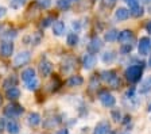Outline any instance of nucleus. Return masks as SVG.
<instances>
[{
  "mask_svg": "<svg viewBox=\"0 0 151 134\" xmlns=\"http://www.w3.org/2000/svg\"><path fill=\"white\" fill-rule=\"evenodd\" d=\"M84 83V79L78 75H74V76H70L69 80H68V85L69 87H80Z\"/></svg>",
  "mask_w": 151,
  "mask_h": 134,
  "instance_id": "6ab92c4d",
  "label": "nucleus"
},
{
  "mask_svg": "<svg viewBox=\"0 0 151 134\" xmlns=\"http://www.w3.org/2000/svg\"><path fill=\"white\" fill-rule=\"evenodd\" d=\"M16 83H18V79H16L15 76H11V77H8V79H7L6 81L3 83V87H4L6 89L12 88V87L16 85Z\"/></svg>",
  "mask_w": 151,
  "mask_h": 134,
  "instance_id": "393cba45",
  "label": "nucleus"
},
{
  "mask_svg": "<svg viewBox=\"0 0 151 134\" xmlns=\"http://www.w3.org/2000/svg\"><path fill=\"white\" fill-rule=\"evenodd\" d=\"M38 4L42 7V8H49L51 6V0H38Z\"/></svg>",
  "mask_w": 151,
  "mask_h": 134,
  "instance_id": "c756f323",
  "label": "nucleus"
},
{
  "mask_svg": "<svg viewBox=\"0 0 151 134\" xmlns=\"http://www.w3.org/2000/svg\"><path fill=\"white\" fill-rule=\"evenodd\" d=\"M73 29H74V30H78L80 29V23L78 22H73Z\"/></svg>",
  "mask_w": 151,
  "mask_h": 134,
  "instance_id": "58836bf2",
  "label": "nucleus"
},
{
  "mask_svg": "<svg viewBox=\"0 0 151 134\" xmlns=\"http://www.w3.org/2000/svg\"><path fill=\"white\" fill-rule=\"evenodd\" d=\"M16 37H18V31H16V30H8V31H6L4 34H1V38L8 39V41L16 38Z\"/></svg>",
  "mask_w": 151,
  "mask_h": 134,
  "instance_id": "a878e982",
  "label": "nucleus"
},
{
  "mask_svg": "<svg viewBox=\"0 0 151 134\" xmlns=\"http://www.w3.org/2000/svg\"><path fill=\"white\" fill-rule=\"evenodd\" d=\"M0 104H1V98H0Z\"/></svg>",
  "mask_w": 151,
  "mask_h": 134,
  "instance_id": "49530a36",
  "label": "nucleus"
},
{
  "mask_svg": "<svg viewBox=\"0 0 151 134\" xmlns=\"http://www.w3.org/2000/svg\"><path fill=\"white\" fill-rule=\"evenodd\" d=\"M126 3L129 6V8H132L135 6H139V0H126Z\"/></svg>",
  "mask_w": 151,
  "mask_h": 134,
  "instance_id": "473e14b6",
  "label": "nucleus"
},
{
  "mask_svg": "<svg viewBox=\"0 0 151 134\" xmlns=\"http://www.w3.org/2000/svg\"><path fill=\"white\" fill-rule=\"evenodd\" d=\"M129 18V10H127V8H123V7H120V8H117L116 12H115V19L116 20H127Z\"/></svg>",
  "mask_w": 151,
  "mask_h": 134,
  "instance_id": "4468645a",
  "label": "nucleus"
},
{
  "mask_svg": "<svg viewBox=\"0 0 151 134\" xmlns=\"http://www.w3.org/2000/svg\"><path fill=\"white\" fill-rule=\"evenodd\" d=\"M6 127H7V131H8L9 134H18L19 130H20V127H19V123L15 121H8L6 125Z\"/></svg>",
  "mask_w": 151,
  "mask_h": 134,
  "instance_id": "f3484780",
  "label": "nucleus"
},
{
  "mask_svg": "<svg viewBox=\"0 0 151 134\" xmlns=\"http://www.w3.org/2000/svg\"><path fill=\"white\" fill-rule=\"evenodd\" d=\"M58 134H69V130L63 129V130H60V131H58Z\"/></svg>",
  "mask_w": 151,
  "mask_h": 134,
  "instance_id": "ea45409f",
  "label": "nucleus"
},
{
  "mask_svg": "<svg viewBox=\"0 0 151 134\" xmlns=\"http://www.w3.org/2000/svg\"><path fill=\"white\" fill-rule=\"evenodd\" d=\"M6 95L9 100H16V99L20 98V91H19V88H16V87H12V88L7 89Z\"/></svg>",
  "mask_w": 151,
  "mask_h": 134,
  "instance_id": "a211bd4d",
  "label": "nucleus"
},
{
  "mask_svg": "<svg viewBox=\"0 0 151 134\" xmlns=\"http://www.w3.org/2000/svg\"><path fill=\"white\" fill-rule=\"evenodd\" d=\"M96 87H99V80L96 77H93L91 81V88H96Z\"/></svg>",
  "mask_w": 151,
  "mask_h": 134,
  "instance_id": "f704fd0d",
  "label": "nucleus"
},
{
  "mask_svg": "<svg viewBox=\"0 0 151 134\" xmlns=\"http://www.w3.org/2000/svg\"><path fill=\"white\" fill-rule=\"evenodd\" d=\"M28 125L30 126H38V125L42 122V119H41V115L38 114V112H31V114L28 115Z\"/></svg>",
  "mask_w": 151,
  "mask_h": 134,
  "instance_id": "aec40b11",
  "label": "nucleus"
},
{
  "mask_svg": "<svg viewBox=\"0 0 151 134\" xmlns=\"http://www.w3.org/2000/svg\"><path fill=\"white\" fill-rule=\"evenodd\" d=\"M143 73V64L131 65L126 69V79L129 83H138Z\"/></svg>",
  "mask_w": 151,
  "mask_h": 134,
  "instance_id": "f257e3e1",
  "label": "nucleus"
},
{
  "mask_svg": "<svg viewBox=\"0 0 151 134\" xmlns=\"http://www.w3.org/2000/svg\"><path fill=\"white\" fill-rule=\"evenodd\" d=\"M53 34L57 37H61L65 34V23L62 20H55L53 23Z\"/></svg>",
  "mask_w": 151,
  "mask_h": 134,
  "instance_id": "f8f14e48",
  "label": "nucleus"
},
{
  "mask_svg": "<svg viewBox=\"0 0 151 134\" xmlns=\"http://www.w3.org/2000/svg\"><path fill=\"white\" fill-rule=\"evenodd\" d=\"M143 12H145V10H143V7H140V6H135L129 10V15L134 16V18H140V16L143 15Z\"/></svg>",
  "mask_w": 151,
  "mask_h": 134,
  "instance_id": "b1692460",
  "label": "nucleus"
},
{
  "mask_svg": "<svg viewBox=\"0 0 151 134\" xmlns=\"http://www.w3.org/2000/svg\"><path fill=\"white\" fill-rule=\"evenodd\" d=\"M51 18H45L43 20H42V27H47V26H50V23H51Z\"/></svg>",
  "mask_w": 151,
  "mask_h": 134,
  "instance_id": "72a5a7b5",
  "label": "nucleus"
},
{
  "mask_svg": "<svg viewBox=\"0 0 151 134\" xmlns=\"http://www.w3.org/2000/svg\"><path fill=\"white\" fill-rule=\"evenodd\" d=\"M6 14H7V10H6V7L0 6V18H3V16H6Z\"/></svg>",
  "mask_w": 151,
  "mask_h": 134,
  "instance_id": "e433bc0d",
  "label": "nucleus"
},
{
  "mask_svg": "<svg viewBox=\"0 0 151 134\" xmlns=\"http://www.w3.org/2000/svg\"><path fill=\"white\" fill-rule=\"evenodd\" d=\"M115 53H113L112 50H107L104 51L103 56H101V60H103V62H105V64H111L113 60H115Z\"/></svg>",
  "mask_w": 151,
  "mask_h": 134,
  "instance_id": "4be33fe9",
  "label": "nucleus"
},
{
  "mask_svg": "<svg viewBox=\"0 0 151 134\" xmlns=\"http://www.w3.org/2000/svg\"><path fill=\"white\" fill-rule=\"evenodd\" d=\"M39 72H41L42 76H49V75L53 72V65H51L50 61H47V60L41 61V64H39Z\"/></svg>",
  "mask_w": 151,
  "mask_h": 134,
  "instance_id": "9b49d317",
  "label": "nucleus"
},
{
  "mask_svg": "<svg viewBox=\"0 0 151 134\" xmlns=\"http://www.w3.org/2000/svg\"><path fill=\"white\" fill-rule=\"evenodd\" d=\"M99 99H100L101 104L104 106V107H113L115 106V103H116V99H115V96L111 95L109 92H107V91H104V92L100 93V96H99Z\"/></svg>",
  "mask_w": 151,
  "mask_h": 134,
  "instance_id": "423d86ee",
  "label": "nucleus"
},
{
  "mask_svg": "<svg viewBox=\"0 0 151 134\" xmlns=\"http://www.w3.org/2000/svg\"><path fill=\"white\" fill-rule=\"evenodd\" d=\"M151 91V76H147L139 85V92L140 93H147Z\"/></svg>",
  "mask_w": 151,
  "mask_h": 134,
  "instance_id": "2eb2a0df",
  "label": "nucleus"
},
{
  "mask_svg": "<svg viewBox=\"0 0 151 134\" xmlns=\"http://www.w3.org/2000/svg\"><path fill=\"white\" fill-rule=\"evenodd\" d=\"M109 134H115V133H111V131H109Z\"/></svg>",
  "mask_w": 151,
  "mask_h": 134,
  "instance_id": "de8ad7c7",
  "label": "nucleus"
},
{
  "mask_svg": "<svg viewBox=\"0 0 151 134\" xmlns=\"http://www.w3.org/2000/svg\"><path fill=\"white\" fill-rule=\"evenodd\" d=\"M148 65L151 67V56H150V60H148Z\"/></svg>",
  "mask_w": 151,
  "mask_h": 134,
  "instance_id": "79ce46f5",
  "label": "nucleus"
},
{
  "mask_svg": "<svg viewBox=\"0 0 151 134\" xmlns=\"http://www.w3.org/2000/svg\"><path fill=\"white\" fill-rule=\"evenodd\" d=\"M23 107L19 104H8L4 109V114L7 115V117H9V118H16V117H19L20 114H23Z\"/></svg>",
  "mask_w": 151,
  "mask_h": 134,
  "instance_id": "39448f33",
  "label": "nucleus"
},
{
  "mask_svg": "<svg viewBox=\"0 0 151 134\" xmlns=\"http://www.w3.org/2000/svg\"><path fill=\"white\" fill-rule=\"evenodd\" d=\"M117 37H119V31L115 29L112 30H108L107 33H105V35H104V39L107 42H113V41H117Z\"/></svg>",
  "mask_w": 151,
  "mask_h": 134,
  "instance_id": "412c9836",
  "label": "nucleus"
},
{
  "mask_svg": "<svg viewBox=\"0 0 151 134\" xmlns=\"http://www.w3.org/2000/svg\"><path fill=\"white\" fill-rule=\"evenodd\" d=\"M112 118H113V121H116V122H119L120 121V117H122V115H120V111H117V110H112Z\"/></svg>",
  "mask_w": 151,
  "mask_h": 134,
  "instance_id": "2f4dec72",
  "label": "nucleus"
},
{
  "mask_svg": "<svg viewBox=\"0 0 151 134\" xmlns=\"http://www.w3.org/2000/svg\"><path fill=\"white\" fill-rule=\"evenodd\" d=\"M70 1H78V0H70Z\"/></svg>",
  "mask_w": 151,
  "mask_h": 134,
  "instance_id": "c03bdc74",
  "label": "nucleus"
},
{
  "mask_svg": "<svg viewBox=\"0 0 151 134\" xmlns=\"http://www.w3.org/2000/svg\"><path fill=\"white\" fill-rule=\"evenodd\" d=\"M131 50H132V45L131 43L123 45V48H122V53H123V54H127V53H129Z\"/></svg>",
  "mask_w": 151,
  "mask_h": 134,
  "instance_id": "7c9ffc66",
  "label": "nucleus"
},
{
  "mask_svg": "<svg viewBox=\"0 0 151 134\" xmlns=\"http://www.w3.org/2000/svg\"><path fill=\"white\" fill-rule=\"evenodd\" d=\"M35 79V69L34 68H27V69H24L22 72V80L24 81V83H27V81H30V80Z\"/></svg>",
  "mask_w": 151,
  "mask_h": 134,
  "instance_id": "dca6fc26",
  "label": "nucleus"
},
{
  "mask_svg": "<svg viewBox=\"0 0 151 134\" xmlns=\"http://www.w3.org/2000/svg\"><path fill=\"white\" fill-rule=\"evenodd\" d=\"M138 51L140 56H148L151 53V41L147 37L140 38L139 45H138Z\"/></svg>",
  "mask_w": 151,
  "mask_h": 134,
  "instance_id": "20e7f679",
  "label": "nucleus"
},
{
  "mask_svg": "<svg viewBox=\"0 0 151 134\" xmlns=\"http://www.w3.org/2000/svg\"><path fill=\"white\" fill-rule=\"evenodd\" d=\"M148 111H150V112H151V104H150V106H148Z\"/></svg>",
  "mask_w": 151,
  "mask_h": 134,
  "instance_id": "37998d69",
  "label": "nucleus"
},
{
  "mask_svg": "<svg viewBox=\"0 0 151 134\" xmlns=\"http://www.w3.org/2000/svg\"><path fill=\"white\" fill-rule=\"evenodd\" d=\"M111 131V125L108 121H101L97 123V126L94 127L93 134H109Z\"/></svg>",
  "mask_w": 151,
  "mask_h": 134,
  "instance_id": "1a4fd4ad",
  "label": "nucleus"
},
{
  "mask_svg": "<svg viewBox=\"0 0 151 134\" xmlns=\"http://www.w3.org/2000/svg\"><path fill=\"white\" fill-rule=\"evenodd\" d=\"M70 3H72L70 0H57V7H58L60 10L65 11L70 7Z\"/></svg>",
  "mask_w": 151,
  "mask_h": 134,
  "instance_id": "bb28decb",
  "label": "nucleus"
},
{
  "mask_svg": "<svg viewBox=\"0 0 151 134\" xmlns=\"http://www.w3.org/2000/svg\"><path fill=\"white\" fill-rule=\"evenodd\" d=\"M140 1H142L143 4H150V3H151V0H140Z\"/></svg>",
  "mask_w": 151,
  "mask_h": 134,
  "instance_id": "a19ab883",
  "label": "nucleus"
},
{
  "mask_svg": "<svg viewBox=\"0 0 151 134\" xmlns=\"http://www.w3.org/2000/svg\"><path fill=\"white\" fill-rule=\"evenodd\" d=\"M1 29H3V27H1V26H0V31H1Z\"/></svg>",
  "mask_w": 151,
  "mask_h": 134,
  "instance_id": "a18cd8bd",
  "label": "nucleus"
},
{
  "mask_svg": "<svg viewBox=\"0 0 151 134\" xmlns=\"http://www.w3.org/2000/svg\"><path fill=\"white\" fill-rule=\"evenodd\" d=\"M101 48H103V42L100 38H93L88 45V50L91 53H97Z\"/></svg>",
  "mask_w": 151,
  "mask_h": 134,
  "instance_id": "ddd939ff",
  "label": "nucleus"
},
{
  "mask_svg": "<svg viewBox=\"0 0 151 134\" xmlns=\"http://www.w3.org/2000/svg\"><path fill=\"white\" fill-rule=\"evenodd\" d=\"M132 39H134V34H132L131 30H123L119 33V37H117V41L123 45L132 42Z\"/></svg>",
  "mask_w": 151,
  "mask_h": 134,
  "instance_id": "9d476101",
  "label": "nucleus"
},
{
  "mask_svg": "<svg viewBox=\"0 0 151 134\" xmlns=\"http://www.w3.org/2000/svg\"><path fill=\"white\" fill-rule=\"evenodd\" d=\"M66 43L69 45V46H76V45L78 43V35H77V33H70V34H68V37H66Z\"/></svg>",
  "mask_w": 151,
  "mask_h": 134,
  "instance_id": "5701e85b",
  "label": "nucleus"
},
{
  "mask_svg": "<svg viewBox=\"0 0 151 134\" xmlns=\"http://www.w3.org/2000/svg\"><path fill=\"white\" fill-rule=\"evenodd\" d=\"M38 85H39V83H38L37 79H32V80H30V81L26 83V87H27L28 91H34V89H37Z\"/></svg>",
  "mask_w": 151,
  "mask_h": 134,
  "instance_id": "cd10ccee",
  "label": "nucleus"
},
{
  "mask_svg": "<svg viewBox=\"0 0 151 134\" xmlns=\"http://www.w3.org/2000/svg\"><path fill=\"white\" fill-rule=\"evenodd\" d=\"M112 1H115V0H112Z\"/></svg>",
  "mask_w": 151,
  "mask_h": 134,
  "instance_id": "09e8293b",
  "label": "nucleus"
},
{
  "mask_svg": "<svg viewBox=\"0 0 151 134\" xmlns=\"http://www.w3.org/2000/svg\"><path fill=\"white\" fill-rule=\"evenodd\" d=\"M146 31H147L148 34H151V20H148V22L146 23Z\"/></svg>",
  "mask_w": 151,
  "mask_h": 134,
  "instance_id": "4c0bfd02",
  "label": "nucleus"
},
{
  "mask_svg": "<svg viewBox=\"0 0 151 134\" xmlns=\"http://www.w3.org/2000/svg\"><path fill=\"white\" fill-rule=\"evenodd\" d=\"M14 53V43L11 41H4L0 45V54L3 57H9Z\"/></svg>",
  "mask_w": 151,
  "mask_h": 134,
  "instance_id": "6e6552de",
  "label": "nucleus"
},
{
  "mask_svg": "<svg viewBox=\"0 0 151 134\" xmlns=\"http://www.w3.org/2000/svg\"><path fill=\"white\" fill-rule=\"evenodd\" d=\"M96 62H97V58H96V56L93 53H88V54H85L84 58H82V65H84V69H86V70L92 69L96 65Z\"/></svg>",
  "mask_w": 151,
  "mask_h": 134,
  "instance_id": "0eeeda50",
  "label": "nucleus"
},
{
  "mask_svg": "<svg viewBox=\"0 0 151 134\" xmlns=\"http://www.w3.org/2000/svg\"><path fill=\"white\" fill-rule=\"evenodd\" d=\"M101 79L104 81H107L112 88H119L120 87V79L119 76H116L115 70H104V72H101Z\"/></svg>",
  "mask_w": 151,
  "mask_h": 134,
  "instance_id": "f03ea898",
  "label": "nucleus"
},
{
  "mask_svg": "<svg viewBox=\"0 0 151 134\" xmlns=\"http://www.w3.org/2000/svg\"><path fill=\"white\" fill-rule=\"evenodd\" d=\"M30 60H31V53L28 50H23L15 56V58H14V65H15V67H22V65L27 64Z\"/></svg>",
  "mask_w": 151,
  "mask_h": 134,
  "instance_id": "7ed1b4c3",
  "label": "nucleus"
},
{
  "mask_svg": "<svg viewBox=\"0 0 151 134\" xmlns=\"http://www.w3.org/2000/svg\"><path fill=\"white\" fill-rule=\"evenodd\" d=\"M6 119L4 118H0V131H3L4 129H6Z\"/></svg>",
  "mask_w": 151,
  "mask_h": 134,
  "instance_id": "c9c22d12",
  "label": "nucleus"
},
{
  "mask_svg": "<svg viewBox=\"0 0 151 134\" xmlns=\"http://www.w3.org/2000/svg\"><path fill=\"white\" fill-rule=\"evenodd\" d=\"M26 0H9V4H11V7L12 8H15V10H18V8H20V7L24 4Z\"/></svg>",
  "mask_w": 151,
  "mask_h": 134,
  "instance_id": "c85d7f7f",
  "label": "nucleus"
}]
</instances>
